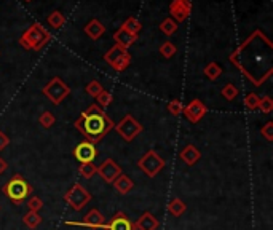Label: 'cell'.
I'll return each instance as SVG.
<instances>
[{
	"instance_id": "ffe728a7",
	"label": "cell",
	"mask_w": 273,
	"mask_h": 230,
	"mask_svg": "<svg viewBox=\"0 0 273 230\" xmlns=\"http://www.w3.org/2000/svg\"><path fill=\"white\" fill-rule=\"evenodd\" d=\"M166 209H168V213H170L171 216L179 217V216H182V214L187 211V205H186V203H184L181 198H173V200H170V203H168V206H166Z\"/></svg>"
},
{
	"instance_id": "277c9868",
	"label": "cell",
	"mask_w": 273,
	"mask_h": 230,
	"mask_svg": "<svg viewBox=\"0 0 273 230\" xmlns=\"http://www.w3.org/2000/svg\"><path fill=\"white\" fill-rule=\"evenodd\" d=\"M166 162L163 160V157L158 155L157 150L151 149L138 160V168L143 171L147 178H155V176L160 173L165 168Z\"/></svg>"
},
{
	"instance_id": "8992f818",
	"label": "cell",
	"mask_w": 273,
	"mask_h": 230,
	"mask_svg": "<svg viewBox=\"0 0 273 230\" xmlns=\"http://www.w3.org/2000/svg\"><path fill=\"white\" fill-rule=\"evenodd\" d=\"M104 61L115 70V72H123V70H126L131 64V55L128 50L121 48L120 45H113L104 55Z\"/></svg>"
},
{
	"instance_id": "3957f363",
	"label": "cell",
	"mask_w": 273,
	"mask_h": 230,
	"mask_svg": "<svg viewBox=\"0 0 273 230\" xmlns=\"http://www.w3.org/2000/svg\"><path fill=\"white\" fill-rule=\"evenodd\" d=\"M2 192L10 198L12 203H15V205H21L26 198L31 197L32 187L21 174H15L12 179H8V182H5V185L2 187Z\"/></svg>"
},
{
	"instance_id": "d4e9b609",
	"label": "cell",
	"mask_w": 273,
	"mask_h": 230,
	"mask_svg": "<svg viewBox=\"0 0 273 230\" xmlns=\"http://www.w3.org/2000/svg\"><path fill=\"white\" fill-rule=\"evenodd\" d=\"M78 173H80L82 178L91 179L94 174H98V166L94 163H80V166H78Z\"/></svg>"
},
{
	"instance_id": "4316f807",
	"label": "cell",
	"mask_w": 273,
	"mask_h": 230,
	"mask_svg": "<svg viewBox=\"0 0 273 230\" xmlns=\"http://www.w3.org/2000/svg\"><path fill=\"white\" fill-rule=\"evenodd\" d=\"M176 51H178V48H176V45H174V43H171L170 40L163 42L160 45V53H162V56L166 58V59H171L176 55Z\"/></svg>"
},
{
	"instance_id": "cb8c5ba5",
	"label": "cell",
	"mask_w": 273,
	"mask_h": 230,
	"mask_svg": "<svg viewBox=\"0 0 273 230\" xmlns=\"http://www.w3.org/2000/svg\"><path fill=\"white\" fill-rule=\"evenodd\" d=\"M121 28L123 29H126L128 32H131V34H139V31L143 29V24H141V21L138 20V18H134V16H129L128 20H125V23L121 24Z\"/></svg>"
},
{
	"instance_id": "30bf717a",
	"label": "cell",
	"mask_w": 273,
	"mask_h": 230,
	"mask_svg": "<svg viewBox=\"0 0 273 230\" xmlns=\"http://www.w3.org/2000/svg\"><path fill=\"white\" fill-rule=\"evenodd\" d=\"M123 173L121 166L113 160V158H107V160H104L99 166H98V174L101 178L107 182V184H112L115 181L118 176Z\"/></svg>"
},
{
	"instance_id": "e575fe53",
	"label": "cell",
	"mask_w": 273,
	"mask_h": 230,
	"mask_svg": "<svg viewBox=\"0 0 273 230\" xmlns=\"http://www.w3.org/2000/svg\"><path fill=\"white\" fill-rule=\"evenodd\" d=\"M28 208L29 211H34V213H39V211L43 208V201L39 197H31L28 200Z\"/></svg>"
},
{
	"instance_id": "7402d4cb",
	"label": "cell",
	"mask_w": 273,
	"mask_h": 230,
	"mask_svg": "<svg viewBox=\"0 0 273 230\" xmlns=\"http://www.w3.org/2000/svg\"><path fill=\"white\" fill-rule=\"evenodd\" d=\"M23 224L28 227V228H37L42 224V217L39 213H34V211H28L23 217Z\"/></svg>"
},
{
	"instance_id": "603a6c76",
	"label": "cell",
	"mask_w": 273,
	"mask_h": 230,
	"mask_svg": "<svg viewBox=\"0 0 273 230\" xmlns=\"http://www.w3.org/2000/svg\"><path fill=\"white\" fill-rule=\"evenodd\" d=\"M48 24L51 26L53 29H59V28H63L64 23H66V16L61 13L59 10H55V12H51L48 15Z\"/></svg>"
},
{
	"instance_id": "f1b7e54d",
	"label": "cell",
	"mask_w": 273,
	"mask_h": 230,
	"mask_svg": "<svg viewBox=\"0 0 273 230\" xmlns=\"http://www.w3.org/2000/svg\"><path fill=\"white\" fill-rule=\"evenodd\" d=\"M55 122H56V117H55V113L50 112V110H45V112H42L40 113V117H39V123L43 127V128H50L55 125Z\"/></svg>"
},
{
	"instance_id": "4fadbf2b",
	"label": "cell",
	"mask_w": 273,
	"mask_h": 230,
	"mask_svg": "<svg viewBox=\"0 0 273 230\" xmlns=\"http://www.w3.org/2000/svg\"><path fill=\"white\" fill-rule=\"evenodd\" d=\"M105 224V217L99 209H91L85 214L82 222H67V225H83V227H90V228H102Z\"/></svg>"
},
{
	"instance_id": "7c38bea8",
	"label": "cell",
	"mask_w": 273,
	"mask_h": 230,
	"mask_svg": "<svg viewBox=\"0 0 273 230\" xmlns=\"http://www.w3.org/2000/svg\"><path fill=\"white\" fill-rule=\"evenodd\" d=\"M206 112H208L206 105H205L203 102H201L200 99H193V101H190V102L186 105V107H184V110H182V113L186 115V119H187L190 123H198V122L206 115Z\"/></svg>"
},
{
	"instance_id": "f546056e",
	"label": "cell",
	"mask_w": 273,
	"mask_h": 230,
	"mask_svg": "<svg viewBox=\"0 0 273 230\" xmlns=\"http://www.w3.org/2000/svg\"><path fill=\"white\" fill-rule=\"evenodd\" d=\"M222 98H225L227 101H235V98L238 96V88H236L233 83H227L224 88H222Z\"/></svg>"
},
{
	"instance_id": "d6986e66",
	"label": "cell",
	"mask_w": 273,
	"mask_h": 230,
	"mask_svg": "<svg viewBox=\"0 0 273 230\" xmlns=\"http://www.w3.org/2000/svg\"><path fill=\"white\" fill-rule=\"evenodd\" d=\"M104 32H105V26L99 20H96V18L85 26V34L93 40H98Z\"/></svg>"
},
{
	"instance_id": "e0dca14e",
	"label": "cell",
	"mask_w": 273,
	"mask_h": 230,
	"mask_svg": "<svg viewBox=\"0 0 273 230\" xmlns=\"http://www.w3.org/2000/svg\"><path fill=\"white\" fill-rule=\"evenodd\" d=\"M113 40H115V45H120L121 48L128 50L138 40V35L128 32L126 29H123V28H120L118 31H115V34H113Z\"/></svg>"
},
{
	"instance_id": "8d00e7d4",
	"label": "cell",
	"mask_w": 273,
	"mask_h": 230,
	"mask_svg": "<svg viewBox=\"0 0 273 230\" xmlns=\"http://www.w3.org/2000/svg\"><path fill=\"white\" fill-rule=\"evenodd\" d=\"M8 144H10V138H8L5 133L0 130V150H4L5 147H8Z\"/></svg>"
},
{
	"instance_id": "836d02e7",
	"label": "cell",
	"mask_w": 273,
	"mask_h": 230,
	"mask_svg": "<svg viewBox=\"0 0 273 230\" xmlns=\"http://www.w3.org/2000/svg\"><path fill=\"white\" fill-rule=\"evenodd\" d=\"M257 109H260V112H263V113H271L273 112V99L270 96H263V98H260V101H259Z\"/></svg>"
},
{
	"instance_id": "8fae6325",
	"label": "cell",
	"mask_w": 273,
	"mask_h": 230,
	"mask_svg": "<svg viewBox=\"0 0 273 230\" xmlns=\"http://www.w3.org/2000/svg\"><path fill=\"white\" fill-rule=\"evenodd\" d=\"M192 12V4L190 0H173L170 4V13L176 23H184L190 16Z\"/></svg>"
},
{
	"instance_id": "52a82bcc",
	"label": "cell",
	"mask_w": 273,
	"mask_h": 230,
	"mask_svg": "<svg viewBox=\"0 0 273 230\" xmlns=\"http://www.w3.org/2000/svg\"><path fill=\"white\" fill-rule=\"evenodd\" d=\"M42 93L45 94L55 105H59L70 94V88L61 80L59 77H55V78H51L45 86H43Z\"/></svg>"
},
{
	"instance_id": "2e32d148",
	"label": "cell",
	"mask_w": 273,
	"mask_h": 230,
	"mask_svg": "<svg viewBox=\"0 0 273 230\" xmlns=\"http://www.w3.org/2000/svg\"><path fill=\"white\" fill-rule=\"evenodd\" d=\"M179 158L187 166H193L201 158V152H200V149H197L193 144H187L186 147L181 150Z\"/></svg>"
},
{
	"instance_id": "4dcf8cb0",
	"label": "cell",
	"mask_w": 273,
	"mask_h": 230,
	"mask_svg": "<svg viewBox=\"0 0 273 230\" xmlns=\"http://www.w3.org/2000/svg\"><path fill=\"white\" fill-rule=\"evenodd\" d=\"M104 90V88H102V85L98 82V80H93V82H90V83H88L86 85V88H85V91L88 93V94H90L91 96V98H98V96L101 94V91Z\"/></svg>"
},
{
	"instance_id": "6da1fadb",
	"label": "cell",
	"mask_w": 273,
	"mask_h": 230,
	"mask_svg": "<svg viewBox=\"0 0 273 230\" xmlns=\"http://www.w3.org/2000/svg\"><path fill=\"white\" fill-rule=\"evenodd\" d=\"M74 125L77 131H80L86 138L88 143L96 146L104 136H107L113 130L115 123L98 104H91L90 107L80 113V117L74 122Z\"/></svg>"
},
{
	"instance_id": "74e56055",
	"label": "cell",
	"mask_w": 273,
	"mask_h": 230,
	"mask_svg": "<svg viewBox=\"0 0 273 230\" xmlns=\"http://www.w3.org/2000/svg\"><path fill=\"white\" fill-rule=\"evenodd\" d=\"M7 168H8V163L4 160L2 157H0V174H4L7 171Z\"/></svg>"
},
{
	"instance_id": "d590c367",
	"label": "cell",
	"mask_w": 273,
	"mask_h": 230,
	"mask_svg": "<svg viewBox=\"0 0 273 230\" xmlns=\"http://www.w3.org/2000/svg\"><path fill=\"white\" fill-rule=\"evenodd\" d=\"M260 135L267 141H273V122H267L263 128L260 130Z\"/></svg>"
},
{
	"instance_id": "5b68a950",
	"label": "cell",
	"mask_w": 273,
	"mask_h": 230,
	"mask_svg": "<svg viewBox=\"0 0 273 230\" xmlns=\"http://www.w3.org/2000/svg\"><path fill=\"white\" fill-rule=\"evenodd\" d=\"M90 200H91V193L78 182H75L72 187L64 193L66 205H69L74 211H82L88 203H90Z\"/></svg>"
},
{
	"instance_id": "5bb4252c",
	"label": "cell",
	"mask_w": 273,
	"mask_h": 230,
	"mask_svg": "<svg viewBox=\"0 0 273 230\" xmlns=\"http://www.w3.org/2000/svg\"><path fill=\"white\" fill-rule=\"evenodd\" d=\"M104 230H136L134 224L125 213H117L107 224H104Z\"/></svg>"
},
{
	"instance_id": "d6a6232c",
	"label": "cell",
	"mask_w": 273,
	"mask_h": 230,
	"mask_svg": "<svg viewBox=\"0 0 273 230\" xmlns=\"http://www.w3.org/2000/svg\"><path fill=\"white\" fill-rule=\"evenodd\" d=\"M166 110H168L171 115H176V117H178V115L182 113L184 105H182V102L179 99H173V101L168 102V105H166Z\"/></svg>"
},
{
	"instance_id": "7a4b0ae2",
	"label": "cell",
	"mask_w": 273,
	"mask_h": 230,
	"mask_svg": "<svg viewBox=\"0 0 273 230\" xmlns=\"http://www.w3.org/2000/svg\"><path fill=\"white\" fill-rule=\"evenodd\" d=\"M51 40V34L43 28L42 24L35 23L32 24L29 29H26L21 37H20V45L24 50H31V51H40L47 43Z\"/></svg>"
},
{
	"instance_id": "ac0fdd59",
	"label": "cell",
	"mask_w": 273,
	"mask_h": 230,
	"mask_svg": "<svg viewBox=\"0 0 273 230\" xmlns=\"http://www.w3.org/2000/svg\"><path fill=\"white\" fill-rule=\"evenodd\" d=\"M112 184H113V189H115L120 195H128V193L134 189V181L125 173H121Z\"/></svg>"
},
{
	"instance_id": "9a60e30c",
	"label": "cell",
	"mask_w": 273,
	"mask_h": 230,
	"mask_svg": "<svg viewBox=\"0 0 273 230\" xmlns=\"http://www.w3.org/2000/svg\"><path fill=\"white\" fill-rule=\"evenodd\" d=\"M158 227H160L158 219L152 213H149V211L144 214H141L134 222L136 230H158Z\"/></svg>"
},
{
	"instance_id": "83f0119b",
	"label": "cell",
	"mask_w": 273,
	"mask_h": 230,
	"mask_svg": "<svg viewBox=\"0 0 273 230\" xmlns=\"http://www.w3.org/2000/svg\"><path fill=\"white\" fill-rule=\"evenodd\" d=\"M96 101H98V105L101 109H107L109 105L113 102V96H112V93L110 91H107V90H102L101 91V94L96 98Z\"/></svg>"
},
{
	"instance_id": "44dd1931",
	"label": "cell",
	"mask_w": 273,
	"mask_h": 230,
	"mask_svg": "<svg viewBox=\"0 0 273 230\" xmlns=\"http://www.w3.org/2000/svg\"><path fill=\"white\" fill-rule=\"evenodd\" d=\"M203 74L205 77H208L211 82H216L219 77L222 75V67L219 66L217 63H209L206 64V67L203 69Z\"/></svg>"
},
{
	"instance_id": "9c48e42d",
	"label": "cell",
	"mask_w": 273,
	"mask_h": 230,
	"mask_svg": "<svg viewBox=\"0 0 273 230\" xmlns=\"http://www.w3.org/2000/svg\"><path fill=\"white\" fill-rule=\"evenodd\" d=\"M74 157L78 163H93L94 158L98 157V149H96L94 144L88 143V141H82L80 144L75 146Z\"/></svg>"
},
{
	"instance_id": "484cf974",
	"label": "cell",
	"mask_w": 273,
	"mask_h": 230,
	"mask_svg": "<svg viewBox=\"0 0 273 230\" xmlns=\"http://www.w3.org/2000/svg\"><path fill=\"white\" fill-rule=\"evenodd\" d=\"M178 23H176L173 18H165V20L160 23V31L165 34V35H173L176 31H178Z\"/></svg>"
},
{
	"instance_id": "f35d334b",
	"label": "cell",
	"mask_w": 273,
	"mask_h": 230,
	"mask_svg": "<svg viewBox=\"0 0 273 230\" xmlns=\"http://www.w3.org/2000/svg\"><path fill=\"white\" fill-rule=\"evenodd\" d=\"M24 2H31V0H24Z\"/></svg>"
},
{
	"instance_id": "1f68e13d",
	"label": "cell",
	"mask_w": 273,
	"mask_h": 230,
	"mask_svg": "<svg viewBox=\"0 0 273 230\" xmlns=\"http://www.w3.org/2000/svg\"><path fill=\"white\" fill-rule=\"evenodd\" d=\"M259 101L260 98L256 94V93H249L248 96L244 98V107L248 110H257L259 107Z\"/></svg>"
},
{
	"instance_id": "ba28073f",
	"label": "cell",
	"mask_w": 273,
	"mask_h": 230,
	"mask_svg": "<svg viewBox=\"0 0 273 230\" xmlns=\"http://www.w3.org/2000/svg\"><path fill=\"white\" fill-rule=\"evenodd\" d=\"M113 130H115L117 135L121 136L126 143H131V141H134L139 136V133L143 131V125H141L133 115H125V117L113 127Z\"/></svg>"
}]
</instances>
